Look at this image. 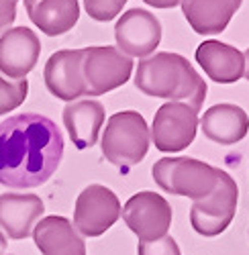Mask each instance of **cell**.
<instances>
[{"instance_id": "obj_20", "label": "cell", "mask_w": 249, "mask_h": 255, "mask_svg": "<svg viewBox=\"0 0 249 255\" xmlns=\"http://www.w3.org/2000/svg\"><path fill=\"white\" fill-rule=\"evenodd\" d=\"M29 92V82L23 80H4L0 76V115L12 113L25 102Z\"/></svg>"}, {"instance_id": "obj_9", "label": "cell", "mask_w": 249, "mask_h": 255, "mask_svg": "<svg viewBox=\"0 0 249 255\" xmlns=\"http://www.w3.org/2000/svg\"><path fill=\"white\" fill-rule=\"evenodd\" d=\"M123 221L143 241H157L168 235L172 225V206L155 192H137L121 208Z\"/></svg>"}, {"instance_id": "obj_6", "label": "cell", "mask_w": 249, "mask_h": 255, "mask_svg": "<svg viewBox=\"0 0 249 255\" xmlns=\"http://www.w3.org/2000/svg\"><path fill=\"white\" fill-rule=\"evenodd\" d=\"M82 74L86 82V96H102L131 78L133 59L119 51V47H86L82 57Z\"/></svg>"}, {"instance_id": "obj_7", "label": "cell", "mask_w": 249, "mask_h": 255, "mask_svg": "<svg viewBox=\"0 0 249 255\" xmlns=\"http://www.w3.org/2000/svg\"><path fill=\"white\" fill-rule=\"evenodd\" d=\"M121 202L111 188L90 184L80 192L74 208V229L84 237H100L119 221Z\"/></svg>"}, {"instance_id": "obj_17", "label": "cell", "mask_w": 249, "mask_h": 255, "mask_svg": "<svg viewBox=\"0 0 249 255\" xmlns=\"http://www.w3.org/2000/svg\"><path fill=\"white\" fill-rule=\"evenodd\" d=\"M182 12L198 35H217L227 29L241 0H182Z\"/></svg>"}, {"instance_id": "obj_23", "label": "cell", "mask_w": 249, "mask_h": 255, "mask_svg": "<svg viewBox=\"0 0 249 255\" xmlns=\"http://www.w3.org/2000/svg\"><path fill=\"white\" fill-rule=\"evenodd\" d=\"M16 18V0H0V31L8 29Z\"/></svg>"}, {"instance_id": "obj_3", "label": "cell", "mask_w": 249, "mask_h": 255, "mask_svg": "<svg viewBox=\"0 0 249 255\" xmlns=\"http://www.w3.org/2000/svg\"><path fill=\"white\" fill-rule=\"evenodd\" d=\"M149 127L135 111H123L109 119L102 133V155L123 174L143 161L149 149Z\"/></svg>"}, {"instance_id": "obj_2", "label": "cell", "mask_w": 249, "mask_h": 255, "mask_svg": "<svg viewBox=\"0 0 249 255\" xmlns=\"http://www.w3.org/2000/svg\"><path fill=\"white\" fill-rule=\"evenodd\" d=\"M135 86L153 98L186 102L200 113L206 98V82L198 76L192 63L180 53L159 51L137 63Z\"/></svg>"}, {"instance_id": "obj_26", "label": "cell", "mask_w": 249, "mask_h": 255, "mask_svg": "<svg viewBox=\"0 0 249 255\" xmlns=\"http://www.w3.org/2000/svg\"><path fill=\"white\" fill-rule=\"evenodd\" d=\"M6 245H8V243H6V237L2 235V233H0V255L6 253Z\"/></svg>"}, {"instance_id": "obj_21", "label": "cell", "mask_w": 249, "mask_h": 255, "mask_svg": "<svg viewBox=\"0 0 249 255\" xmlns=\"http://www.w3.org/2000/svg\"><path fill=\"white\" fill-rule=\"evenodd\" d=\"M124 4H127V0H84L88 16L100 20V23H107V20H113L117 14H121Z\"/></svg>"}, {"instance_id": "obj_19", "label": "cell", "mask_w": 249, "mask_h": 255, "mask_svg": "<svg viewBox=\"0 0 249 255\" xmlns=\"http://www.w3.org/2000/svg\"><path fill=\"white\" fill-rule=\"evenodd\" d=\"M25 8L33 25L49 37L72 31L80 18L78 0H37Z\"/></svg>"}, {"instance_id": "obj_13", "label": "cell", "mask_w": 249, "mask_h": 255, "mask_svg": "<svg viewBox=\"0 0 249 255\" xmlns=\"http://www.w3.org/2000/svg\"><path fill=\"white\" fill-rule=\"evenodd\" d=\"M43 210V200L35 194H0V229L10 239H27Z\"/></svg>"}, {"instance_id": "obj_15", "label": "cell", "mask_w": 249, "mask_h": 255, "mask_svg": "<svg viewBox=\"0 0 249 255\" xmlns=\"http://www.w3.org/2000/svg\"><path fill=\"white\" fill-rule=\"evenodd\" d=\"M196 63L204 74L217 84H233L243 78L245 61L237 47H231L221 41H202L196 49Z\"/></svg>"}, {"instance_id": "obj_1", "label": "cell", "mask_w": 249, "mask_h": 255, "mask_svg": "<svg viewBox=\"0 0 249 255\" xmlns=\"http://www.w3.org/2000/svg\"><path fill=\"white\" fill-rule=\"evenodd\" d=\"M64 157V135L57 125L35 113L0 123V184L25 190L43 186Z\"/></svg>"}, {"instance_id": "obj_10", "label": "cell", "mask_w": 249, "mask_h": 255, "mask_svg": "<svg viewBox=\"0 0 249 255\" xmlns=\"http://www.w3.org/2000/svg\"><path fill=\"white\" fill-rule=\"evenodd\" d=\"M119 51L129 57H147L161 41V25L155 14L145 8H131L115 25Z\"/></svg>"}, {"instance_id": "obj_14", "label": "cell", "mask_w": 249, "mask_h": 255, "mask_svg": "<svg viewBox=\"0 0 249 255\" xmlns=\"http://www.w3.org/2000/svg\"><path fill=\"white\" fill-rule=\"evenodd\" d=\"M33 241L43 255H86V243L66 217H45L33 227Z\"/></svg>"}, {"instance_id": "obj_4", "label": "cell", "mask_w": 249, "mask_h": 255, "mask_svg": "<svg viewBox=\"0 0 249 255\" xmlns=\"http://www.w3.org/2000/svg\"><path fill=\"white\" fill-rule=\"evenodd\" d=\"M151 176L165 192L188 196L196 202L217 188L221 169L194 157H161L153 163Z\"/></svg>"}, {"instance_id": "obj_27", "label": "cell", "mask_w": 249, "mask_h": 255, "mask_svg": "<svg viewBox=\"0 0 249 255\" xmlns=\"http://www.w3.org/2000/svg\"><path fill=\"white\" fill-rule=\"evenodd\" d=\"M23 2H25V6H29V4H35L37 0H23Z\"/></svg>"}, {"instance_id": "obj_25", "label": "cell", "mask_w": 249, "mask_h": 255, "mask_svg": "<svg viewBox=\"0 0 249 255\" xmlns=\"http://www.w3.org/2000/svg\"><path fill=\"white\" fill-rule=\"evenodd\" d=\"M243 61H245V72H243V76L249 80V47H247V51L243 53Z\"/></svg>"}, {"instance_id": "obj_12", "label": "cell", "mask_w": 249, "mask_h": 255, "mask_svg": "<svg viewBox=\"0 0 249 255\" xmlns=\"http://www.w3.org/2000/svg\"><path fill=\"white\" fill-rule=\"evenodd\" d=\"M41 43L29 27L6 29L0 37V72L12 80H23L39 59Z\"/></svg>"}, {"instance_id": "obj_22", "label": "cell", "mask_w": 249, "mask_h": 255, "mask_svg": "<svg viewBox=\"0 0 249 255\" xmlns=\"http://www.w3.org/2000/svg\"><path fill=\"white\" fill-rule=\"evenodd\" d=\"M137 253L139 255H182L176 239L170 237V235H165V237H161L157 241H143V243H139Z\"/></svg>"}, {"instance_id": "obj_24", "label": "cell", "mask_w": 249, "mask_h": 255, "mask_svg": "<svg viewBox=\"0 0 249 255\" xmlns=\"http://www.w3.org/2000/svg\"><path fill=\"white\" fill-rule=\"evenodd\" d=\"M143 2L153 6V8H174L182 2V0H143Z\"/></svg>"}, {"instance_id": "obj_5", "label": "cell", "mask_w": 249, "mask_h": 255, "mask_svg": "<svg viewBox=\"0 0 249 255\" xmlns=\"http://www.w3.org/2000/svg\"><path fill=\"white\" fill-rule=\"evenodd\" d=\"M239 190L235 180L221 169L219 184L213 192L196 200L190 208V225L202 237H217L231 225L237 212Z\"/></svg>"}, {"instance_id": "obj_8", "label": "cell", "mask_w": 249, "mask_h": 255, "mask_svg": "<svg viewBox=\"0 0 249 255\" xmlns=\"http://www.w3.org/2000/svg\"><path fill=\"white\" fill-rule=\"evenodd\" d=\"M198 113L186 102H165L161 104L149 131V139L159 151L176 153L186 149L196 137Z\"/></svg>"}, {"instance_id": "obj_16", "label": "cell", "mask_w": 249, "mask_h": 255, "mask_svg": "<svg viewBox=\"0 0 249 255\" xmlns=\"http://www.w3.org/2000/svg\"><path fill=\"white\" fill-rule=\"evenodd\" d=\"M202 133L219 145H235L249 131V117L237 104H215L202 115Z\"/></svg>"}, {"instance_id": "obj_11", "label": "cell", "mask_w": 249, "mask_h": 255, "mask_svg": "<svg viewBox=\"0 0 249 255\" xmlns=\"http://www.w3.org/2000/svg\"><path fill=\"white\" fill-rule=\"evenodd\" d=\"M84 49H61L55 51L43 70L47 90L61 100H76L86 96V82L82 74Z\"/></svg>"}, {"instance_id": "obj_18", "label": "cell", "mask_w": 249, "mask_h": 255, "mask_svg": "<svg viewBox=\"0 0 249 255\" xmlns=\"http://www.w3.org/2000/svg\"><path fill=\"white\" fill-rule=\"evenodd\" d=\"M105 115V106L98 100H78L70 102L64 109V125L78 149H88L98 141Z\"/></svg>"}]
</instances>
